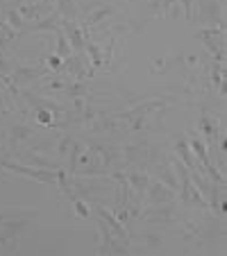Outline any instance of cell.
Instances as JSON below:
<instances>
[{
	"instance_id": "obj_21",
	"label": "cell",
	"mask_w": 227,
	"mask_h": 256,
	"mask_svg": "<svg viewBox=\"0 0 227 256\" xmlns=\"http://www.w3.org/2000/svg\"><path fill=\"white\" fill-rule=\"evenodd\" d=\"M64 91H66V96H68V98L78 100V98H87L89 86H87V82H84V80H71V82H66Z\"/></svg>"
},
{
	"instance_id": "obj_4",
	"label": "cell",
	"mask_w": 227,
	"mask_h": 256,
	"mask_svg": "<svg viewBox=\"0 0 227 256\" xmlns=\"http://www.w3.org/2000/svg\"><path fill=\"white\" fill-rule=\"evenodd\" d=\"M148 224H155V227H161V224H170L175 218V204H148L145 211L139 213Z\"/></svg>"
},
{
	"instance_id": "obj_8",
	"label": "cell",
	"mask_w": 227,
	"mask_h": 256,
	"mask_svg": "<svg viewBox=\"0 0 227 256\" xmlns=\"http://www.w3.org/2000/svg\"><path fill=\"white\" fill-rule=\"evenodd\" d=\"M148 164H155L152 168H155L157 179H159L161 184L168 186L170 190H175V193H177V190H179V179H177V174H175V170H173V164H168V161H166L161 154H159V161L150 159Z\"/></svg>"
},
{
	"instance_id": "obj_38",
	"label": "cell",
	"mask_w": 227,
	"mask_h": 256,
	"mask_svg": "<svg viewBox=\"0 0 227 256\" xmlns=\"http://www.w3.org/2000/svg\"><path fill=\"white\" fill-rule=\"evenodd\" d=\"M213 2H218L220 7H225V0H213Z\"/></svg>"
},
{
	"instance_id": "obj_22",
	"label": "cell",
	"mask_w": 227,
	"mask_h": 256,
	"mask_svg": "<svg viewBox=\"0 0 227 256\" xmlns=\"http://www.w3.org/2000/svg\"><path fill=\"white\" fill-rule=\"evenodd\" d=\"M84 34H87V30H84ZM84 48H87L89 59H91L93 66H102V64H105V52H102L100 46L93 44V41L89 39V36H84Z\"/></svg>"
},
{
	"instance_id": "obj_30",
	"label": "cell",
	"mask_w": 227,
	"mask_h": 256,
	"mask_svg": "<svg viewBox=\"0 0 227 256\" xmlns=\"http://www.w3.org/2000/svg\"><path fill=\"white\" fill-rule=\"evenodd\" d=\"M73 136H68V134H62L57 138V152H59V156H66L68 154V150H71V145H73Z\"/></svg>"
},
{
	"instance_id": "obj_7",
	"label": "cell",
	"mask_w": 227,
	"mask_h": 256,
	"mask_svg": "<svg viewBox=\"0 0 227 256\" xmlns=\"http://www.w3.org/2000/svg\"><path fill=\"white\" fill-rule=\"evenodd\" d=\"M143 195H145V202L148 204H168V202L177 200V193L170 190L166 184H161L159 179H157V182H150Z\"/></svg>"
},
{
	"instance_id": "obj_33",
	"label": "cell",
	"mask_w": 227,
	"mask_h": 256,
	"mask_svg": "<svg viewBox=\"0 0 227 256\" xmlns=\"http://www.w3.org/2000/svg\"><path fill=\"white\" fill-rule=\"evenodd\" d=\"M179 2H182V10H184V18L191 20L193 18V2L195 0H179Z\"/></svg>"
},
{
	"instance_id": "obj_32",
	"label": "cell",
	"mask_w": 227,
	"mask_h": 256,
	"mask_svg": "<svg viewBox=\"0 0 227 256\" xmlns=\"http://www.w3.org/2000/svg\"><path fill=\"white\" fill-rule=\"evenodd\" d=\"M184 236H186V238H198L200 236V222L188 220V222L184 224Z\"/></svg>"
},
{
	"instance_id": "obj_35",
	"label": "cell",
	"mask_w": 227,
	"mask_h": 256,
	"mask_svg": "<svg viewBox=\"0 0 227 256\" xmlns=\"http://www.w3.org/2000/svg\"><path fill=\"white\" fill-rule=\"evenodd\" d=\"M62 64H64V59H59L57 54H50V57H48V66H46V68H48V70H53V72H57L59 68H62Z\"/></svg>"
},
{
	"instance_id": "obj_16",
	"label": "cell",
	"mask_w": 227,
	"mask_h": 256,
	"mask_svg": "<svg viewBox=\"0 0 227 256\" xmlns=\"http://www.w3.org/2000/svg\"><path fill=\"white\" fill-rule=\"evenodd\" d=\"M198 127L202 130V134L207 136V148H211L213 150V148H216V138H218V134H220V132H218L216 120H213L209 114H202L200 120H198Z\"/></svg>"
},
{
	"instance_id": "obj_13",
	"label": "cell",
	"mask_w": 227,
	"mask_h": 256,
	"mask_svg": "<svg viewBox=\"0 0 227 256\" xmlns=\"http://www.w3.org/2000/svg\"><path fill=\"white\" fill-rule=\"evenodd\" d=\"M87 125L91 127V132H96V134H105V132H114V130H116V127H118V118L116 116H107V114H102V112H96Z\"/></svg>"
},
{
	"instance_id": "obj_26",
	"label": "cell",
	"mask_w": 227,
	"mask_h": 256,
	"mask_svg": "<svg viewBox=\"0 0 227 256\" xmlns=\"http://www.w3.org/2000/svg\"><path fill=\"white\" fill-rule=\"evenodd\" d=\"M55 54H57L59 59H64V62L71 57V46H68L66 34H64L62 30H57V50H55Z\"/></svg>"
},
{
	"instance_id": "obj_36",
	"label": "cell",
	"mask_w": 227,
	"mask_h": 256,
	"mask_svg": "<svg viewBox=\"0 0 227 256\" xmlns=\"http://www.w3.org/2000/svg\"><path fill=\"white\" fill-rule=\"evenodd\" d=\"M148 245L150 247H159L161 245V236H159V234H148Z\"/></svg>"
},
{
	"instance_id": "obj_3",
	"label": "cell",
	"mask_w": 227,
	"mask_h": 256,
	"mask_svg": "<svg viewBox=\"0 0 227 256\" xmlns=\"http://www.w3.org/2000/svg\"><path fill=\"white\" fill-rule=\"evenodd\" d=\"M46 72H50L46 66H14L10 72V84L7 86L10 88H16V86H25V84H32L37 82V80L41 78V75H46Z\"/></svg>"
},
{
	"instance_id": "obj_14",
	"label": "cell",
	"mask_w": 227,
	"mask_h": 256,
	"mask_svg": "<svg viewBox=\"0 0 227 256\" xmlns=\"http://www.w3.org/2000/svg\"><path fill=\"white\" fill-rule=\"evenodd\" d=\"M168 98H152V100H143L139 102V104H134L127 114H134V116H148V114L152 112H161V109H166V104H168Z\"/></svg>"
},
{
	"instance_id": "obj_15",
	"label": "cell",
	"mask_w": 227,
	"mask_h": 256,
	"mask_svg": "<svg viewBox=\"0 0 227 256\" xmlns=\"http://www.w3.org/2000/svg\"><path fill=\"white\" fill-rule=\"evenodd\" d=\"M175 152H177L179 161H182L184 166H186L188 170H202L198 166V161H195L193 152H191V148H188V140L186 138H177L175 140Z\"/></svg>"
},
{
	"instance_id": "obj_9",
	"label": "cell",
	"mask_w": 227,
	"mask_h": 256,
	"mask_svg": "<svg viewBox=\"0 0 227 256\" xmlns=\"http://www.w3.org/2000/svg\"><path fill=\"white\" fill-rule=\"evenodd\" d=\"M21 164L25 166H34V168H46V170H59L62 164L57 159H53L50 154H41L37 150H28V152H21L19 154Z\"/></svg>"
},
{
	"instance_id": "obj_19",
	"label": "cell",
	"mask_w": 227,
	"mask_h": 256,
	"mask_svg": "<svg viewBox=\"0 0 227 256\" xmlns=\"http://www.w3.org/2000/svg\"><path fill=\"white\" fill-rule=\"evenodd\" d=\"M59 18H62V16H59L57 12H55V14H46L44 18H39L37 23L30 25V30H32V32H50V30L57 32V30L62 28V20Z\"/></svg>"
},
{
	"instance_id": "obj_23",
	"label": "cell",
	"mask_w": 227,
	"mask_h": 256,
	"mask_svg": "<svg viewBox=\"0 0 227 256\" xmlns=\"http://www.w3.org/2000/svg\"><path fill=\"white\" fill-rule=\"evenodd\" d=\"M114 12V7H98V10H93V12H89L87 14V18L82 20V28L87 30V28H91V25H96L98 20H105L107 16Z\"/></svg>"
},
{
	"instance_id": "obj_6",
	"label": "cell",
	"mask_w": 227,
	"mask_h": 256,
	"mask_svg": "<svg viewBox=\"0 0 227 256\" xmlns=\"http://www.w3.org/2000/svg\"><path fill=\"white\" fill-rule=\"evenodd\" d=\"M121 159L127 166H148L150 159V145L148 140H134V143H127L123 148Z\"/></svg>"
},
{
	"instance_id": "obj_5",
	"label": "cell",
	"mask_w": 227,
	"mask_h": 256,
	"mask_svg": "<svg viewBox=\"0 0 227 256\" xmlns=\"http://www.w3.org/2000/svg\"><path fill=\"white\" fill-rule=\"evenodd\" d=\"M93 213L102 218V222L107 224V229L111 232V236H114V238H118V240H123V242L130 240V238H127V227L121 222V220H118L116 216H114V211H109V208L102 206V202L93 204Z\"/></svg>"
},
{
	"instance_id": "obj_39",
	"label": "cell",
	"mask_w": 227,
	"mask_h": 256,
	"mask_svg": "<svg viewBox=\"0 0 227 256\" xmlns=\"http://www.w3.org/2000/svg\"><path fill=\"white\" fill-rule=\"evenodd\" d=\"M116 2H118V0H116Z\"/></svg>"
},
{
	"instance_id": "obj_11",
	"label": "cell",
	"mask_w": 227,
	"mask_h": 256,
	"mask_svg": "<svg viewBox=\"0 0 227 256\" xmlns=\"http://www.w3.org/2000/svg\"><path fill=\"white\" fill-rule=\"evenodd\" d=\"M34 134L32 125H25V122H14L10 127V134H7V145H10V150H19V145L30 140Z\"/></svg>"
},
{
	"instance_id": "obj_27",
	"label": "cell",
	"mask_w": 227,
	"mask_h": 256,
	"mask_svg": "<svg viewBox=\"0 0 227 256\" xmlns=\"http://www.w3.org/2000/svg\"><path fill=\"white\" fill-rule=\"evenodd\" d=\"M16 39V30L10 28L5 20H0V48H7Z\"/></svg>"
},
{
	"instance_id": "obj_28",
	"label": "cell",
	"mask_w": 227,
	"mask_h": 256,
	"mask_svg": "<svg viewBox=\"0 0 227 256\" xmlns=\"http://www.w3.org/2000/svg\"><path fill=\"white\" fill-rule=\"evenodd\" d=\"M34 120H37V125H41V127H53L55 114L50 112V109H39V112H34Z\"/></svg>"
},
{
	"instance_id": "obj_12",
	"label": "cell",
	"mask_w": 227,
	"mask_h": 256,
	"mask_svg": "<svg viewBox=\"0 0 227 256\" xmlns=\"http://www.w3.org/2000/svg\"><path fill=\"white\" fill-rule=\"evenodd\" d=\"M64 34H66L71 50L82 52L84 50V36H87V34H84V28H80V25L73 23V20H64Z\"/></svg>"
},
{
	"instance_id": "obj_17",
	"label": "cell",
	"mask_w": 227,
	"mask_h": 256,
	"mask_svg": "<svg viewBox=\"0 0 227 256\" xmlns=\"http://www.w3.org/2000/svg\"><path fill=\"white\" fill-rule=\"evenodd\" d=\"M148 184H150V174L148 172H143V170H130V172H127V186H130L139 198L145 193Z\"/></svg>"
},
{
	"instance_id": "obj_10",
	"label": "cell",
	"mask_w": 227,
	"mask_h": 256,
	"mask_svg": "<svg viewBox=\"0 0 227 256\" xmlns=\"http://www.w3.org/2000/svg\"><path fill=\"white\" fill-rule=\"evenodd\" d=\"M21 96H23V100L28 102L30 106H32V112H39V109H50V112L55 114V118L66 114V109H64L62 104H57L55 100H50V98L34 96V93H30V91H21Z\"/></svg>"
},
{
	"instance_id": "obj_18",
	"label": "cell",
	"mask_w": 227,
	"mask_h": 256,
	"mask_svg": "<svg viewBox=\"0 0 227 256\" xmlns=\"http://www.w3.org/2000/svg\"><path fill=\"white\" fill-rule=\"evenodd\" d=\"M222 7L218 5V2H213V0H207V2H202V7H200V16H202L204 23L209 25H222Z\"/></svg>"
},
{
	"instance_id": "obj_31",
	"label": "cell",
	"mask_w": 227,
	"mask_h": 256,
	"mask_svg": "<svg viewBox=\"0 0 227 256\" xmlns=\"http://www.w3.org/2000/svg\"><path fill=\"white\" fill-rule=\"evenodd\" d=\"M10 72H12V64L7 62L5 54H0V80L5 84H10Z\"/></svg>"
},
{
	"instance_id": "obj_34",
	"label": "cell",
	"mask_w": 227,
	"mask_h": 256,
	"mask_svg": "<svg viewBox=\"0 0 227 256\" xmlns=\"http://www.w3.org/2000/svg\"><path fill=\"white\" fill-rule=\"evenodd\" d=\"M32 208H16V211H0V224L5 222L7 218H14V216H21V213H30Z\"/></svg>"
},
{
	"instance_id": "obj_25",
	"label": "cell",
	"mask_w": 227,
	"mask_h": 256,
	"mask_svg": "<svg viewBox=\"0 0 227 256\" xmlns=\"http://www.w3.org/2000/svg\"><path fill=\"white\" fill-rule=\"evenodd\" d=\"M57 2V14L64 20H71L75 16V0H55Z\"/></svg>"
},
{
	"instance_id": "obj_37",
	"label": "cell",
	"mask_w": 227,
	"mask_h": 256,
	"mask_svg": "<svg viewBox=\"0 0 227 256\" xmlns=\"http://www.w3.org/2000/svg\"><path fill=\"white\" fill-rule=\"evenodd\" d=\"M0 114H5V100H3V91H0Z\"/></svg>"
},
{
	"instance_id": "obj_20",
	"label": "cell",
	"mask_w": 227,
	"mask_h": 256,
	"mask_svg": "<svg viewBox=\"0 0 227 256\" xmlns=\"http://www.w3.org/2000/svg\"><path fill=\"white\" fill-rule=\"evenodd\" d=\"M46 12H48V5H34V2H23L19 7V14L25 20H39L46 16Z\"/></svg>"
},
{
	"instance_id": "obj_1",
	"label": "cell",
	"mask_w": 227,
	"mask_h": 256,
	"mask_svg": "<svg viewBox=\"0 0 227 256\" xmlns=\"http://www.w3.org/2000/svg\"><path fill=\"white\" fill-rule=\"evenodd\" d=\"M0 166H3V170H7V172L34 179V182H39V184H57V170L34 168V166H25V164H19V161H3Z\"/></svg>"
},
{
	"instance_id": "obj_24",
	"label": "cell",
	"mask_w": 227,
	"mask_h": 256,
	"mask_svg": "<svg viewBox=\"0 0 227 256\" xmlns=\"http://www.w3.org/2000/svg\"><path fill=\"white\" fill-rule=\"evenodd\" d=\"M5 23L10 25V28H14V30H25L28 28L25 18L19 14V10H5Z\"/></svg>"
},
{
	"instance_id": "obj_2",
	"label": "cell",
	"mask_w": 227,
	"mask_h": 256,
	"mask_svg": "<svg viewBox=\"0 0 227 256\" xmlns=\"http://www.w3.org/2000/svg\"><path fill=\"white\" fill-rule=\"evenodd\" d=\"M34 216H37V211L7 218L5 222L0 224V245H16V240H19V238L23 236V232L28 229L30 218H34Z\"/></svg>"
},
{
	"instance_id": "obj_29",
	"label": "cell",
	"mask_w": 227,
	"mask_h": 256,
	"mask_svg": "<svg viewBox=\"0 0 227 256\" xmlns=\"http://www.w3.org/2000/svg\"><path fill=\"white\" fill-rule=\"evenodd\" d=\"M71 202H73V208H75V216H78L80 220H87V218H91V213H93V211L87 206V202H84V200L73 198Z\"/></svg>"
}]
</instances>
